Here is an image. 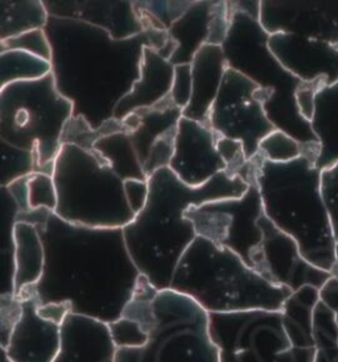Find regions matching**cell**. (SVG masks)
I'll return each instance as SVG.
<instances>
[{"mask_svg":"<svg viewBox=\"0 0 338 362\" xmlns=\"http://www.w3.org/2000/svg\"><path fill=\"white\" fill-rule=\"evenodd\" d=\"M49 16L83 21L107 30L117 40L146 32L134 7V0H42Z\"/></svg>","mask_w":338,"mask_h":362,"instance_id":"2e32d148","label":"cell"},{"mask_svg":"<svg viewBox=\"0 0 338 362\" xmlns=\"http://www.w3.org/2000/svg\"><path fill=\"white\" fill-rule=\"evenodd\" d=\"M217 132L208 124L181 118L175 141V155L169 164L180 181L199 188L213 180L226 165L221 159L216 143Z\"/></svg>","mask_w":338,"mask_h":362,"instance_id":"5bb4252c","label":"cell"},{"mask_svg":"<svg viewBox=\"0 0 338 362\" xmlns=\"http://www.w3.org/2000/svg\"><path fill=\"white\" fill-rule=\"evenodd\" d=\"M259 225L263 232V242L251 262L254 272L267 282L292 292L307 286L321 290L327 284L332 274L305 261L292 237L279 230L266 214L259 218Z\"/></svg>","mask_w":338,"mask_h":362,"instance_id":"4fadbf2b","label":"cell"},{"mask_svg":"<svg viewBox=\"0 0 338 362\" xmlns=\"http://www.w3.org/2000/svg\"><path fill=\"white\" fill-rule=\"evenodd\" d=\"M15 245V296L37 284L45 266V247L39 229L28 222H16L13 228Z\"/></svg>","mask_w":338,"mask_h":362,"instance_id":"603a6c76","label":"cell"},{"mask_svg":"<svg viewBox=\"0 0 338 362\" xmlns=\"http://www.w3.org/2000/svg\"><path fill=\"white\" fill-rule=\"evenodd\" d=\"M124 196L131 211L138 216L147 205L149 196V184L147 180L129 179L124 181Z\"/></svg>","mask_w":338,"mask_h":362,"instance_id":"b9f144b4","label":"cell"},{"mask_svg":"<svg viewBox=\"0 0 338 362\" xmlns=\"http://www.w3.org/2000/svg\"><path fill=\"white\" fill-rule=\"evenodd\" d=\"M267 44L279 64L301 82L328 78L333 85L332 71L338 78L337 71H338V45L289 33L271 35Z\"/></svg>","mask_w":338,"mask_h":362,"instance_id":"e0dca14e","label":"cell"},{"mask_svg":"<svg viewBox=\"0 0 338 362\" xmlns=\"http://www.w3.org/2000/svg\"><path fill=\"white\" fill-rule=\"evenodd\" d=\"M230 8V7H229ZM231 28L222 45L228 65L259 86V100L272 124L301 143L317 141L298 115L295 93L301 81L286 71L269 49V35L257 19L231 11Z\"/></svg>","mask_w":338,"mask_h":362,"instance_id":"9c48e42d","label":"cell"},{"mask_svg":"<svg viewBox=\"0 0 338 362\" xmlns=\"http://www.w3.org/2000/svg\"><path fill=\"white\" fill-rule=\"evenodd\" d=\"M117 352L109 324L69 313L62 322L60 352L53 362H115Z\"/></svg>","mask_w":338,"mask_h":362,"instance_id":"d6986e66","label":"cell"},{"mask_svg":"<svg viewBox=\"0 0 338 362\" xmlns=\"http://www.w3.org/2000/svg\"><path fill=\"white\" fill-rule=\"evenodd\" d=\"M192 91H193V78H192L190 64L175 66L173 83H172V90L169 95L172 103L181 110H185L192 100Z\"/></svg>","mask_w":338,"mask_h":362,"instance_id":"ab89813d","label":"cell"},{"mask_svg":"<svg viewBox=\"0 0 338 362\" xmlns=\"http://www.w3.org/2000/svg\"><path fill=\"white\" fill-rule=\"evenodd\" d=\"M93 151L106 161V164L122 180L136 179L148 181L129 134L117 132L109 135L95 143Z\"/></svg>","mask_w":338,"mask_h":362,"instance_id":"484cf974","label":"cell"},{"mask_svg":"<svg viewBox=\"0 0 338 362\" xmlns=\"http://www.w3.org/2000/svg\"><path fill=\"white\" fill-rule=\"evenodd\" d=\"M216 0H194L193 6L168 30V36L176 42L170 64H192L197 52L208 44L209 27Z\"/></svg>","mask_w":338,"mask_h":362,"instance_id":"7402d4cb","label":"cell"},{"mask_svg":"<svg viewBox=\"0 0 338 362\" xmlns=\"http://www.w3.org/2000/svg\"><path fill=\"white\" fill-rule=\"evenodd\" d=\"M0 362H12L10 358H8V356L6 354V352L1 351V349H0Z\"/></svg>","mask_w":338,"mask_h":362,"instance_id":"bcb514c9","label":"cell"},{"mask_svg":"<svg viewBox=\"0 0 338 362\" xmlns=\"http://www.w3.org/2000/svg\"><path fill=\"white\" fill-rule=\"evenodd\" d=\"M135 112H138L139 115V127L129 134V136L139 156L141 165H144L153 143L161 135L177 130L180 121L182 118V110L176 107L168 97L165 101L153 107Z\"/></svg>","mask_w":338,"mask_h":362,"instance_id":"cb8c5ba5","label":"cell"},{"mask_svg":"<svg viewBox=\"0 0 338 362\" xmlns=\"http://www.w3.org/2000/svg\"><path fill=\"white\" fill-rule=\"evenodd\" d=\"M320 290L293 292L283 311L209 313L219 362H315L313 312Z\"/></svg>","mask_w":338,"mask_h":362,"instance_id":"277c9868","label":"cell"},{"mask_svg":"<svg viewBox=\"0 0 338 362\" xmlns=\"http://www.w3.org/2000/svg\"><path fill=\"white\" fill-rule=\"evenodd\" d=\"M257 184L264 214L279 230L298 243L305 261L332 272L336 240L321 191V170L308 156L276 164L262 160Z\"/></svg>","mask_w":338,"mask_h":362,"instance_id":"5b68a950","label":"cell"},{"mask_svg":"<svg viewBox=\"0 0 338 362\" xmlns=\"http://www.w3.org/2000/svg\"><path fill=\"white\" fill-rule=\"evenodd\" d=\"M330 85L328 78H318L313 82H300L295 93V102L298 115L310 124L316 111V97L318 93Z\"/></svg>","mask_w":338,"mask_h":362,"instance_id":"f35d334b","label":"cell"},{"mask_svg":"<svg viewBox=\"0 0 338 362\" xmlns=\"http://www.w3.org/2000/svg\"><path fill=\"white\" fill-rule=\"evenodd\" d=\"M49 13L41 0H0V41L45 30Z\"/></svg>","mask_w":338,"mask_h":362,"instance_id":"d4e9b609","label":"cell"},{"mask_svg":"<svg viewBox=\"0 0 338 362\" xmlns=\"http://www.w3.org/2000/svg\"><path fill=\"white\" fill-rule=\"evenodd\" d=\"M332 276L334 278V279H337L338 281V242H336V262H334V264H333V269H332Z\"/></svg>","mask_w":338,"mask_h":362,"instance_id":"f6af8a7d","label":"cell"},{"mask_svg":"<svg viewBox=\"0 0 338 362\" xmlns=\"http://www.w3.org/2000/svg\"><path fill=\"white\" fill-rule=\"evenodd\" d=\"M122 316L139 324L147 342L140 348H120L115 362H219L209 313L184 293L158 290L140 275Z\"/></svg>","mask_w":338,"mask_h":362,"instance_id":"8992f818","label":"cell"},{"mask_svg":"<svg viewBox=\"0 0 338 362\" xmlns=\"http://www.w3.org/2000/svg\"><path fill=\"white\" fill-rule=\"evenodd\" d=\"M193 91L182 117L202 124L209 123L210 111L217 100L225 73L229 69L222 47L204 45L190 64Z\"/></svg>","mask_w":338,"mask_h":362,"instance_id":"44dd1931","label":"cell"},{"mask_svg":"<svg viewBox=\"0 0 338 362\" xmlns=\"http://www.w3.org/2000/svg\"><path fill=\"white\" fill-rule=\"evenodd\" d=\"M320 300L334 313L338 325V281L333 276L320 290Z\"/></svg>","mask_w":338,"mask_h":362,"instance_id":"7bdbcfd3","label":"cell"},{"mask_svg":"<svg viewBox=\"0 0 338 362\" xmlns=\"http://www.w3.org/2000/svg\"><path fill=\"white\" fill-rule=\"evenodd\" d=\"M23 302L21 322L4 351L12 362H53L60 352V322L39 313V303L30 292L18 296Z\"/></svg>","mask_w":338,"mask_h":362,"instance_id":"ac0fdd59","label":"cell"},{"mask_svg":"<svg viewBox=\"0 0 338 362\" xmlns=\"http://www.w3.org/2000/svg\"><path fill=\"white\" fill-rule=\"evenodd\" d=\"M239 199L193 205L185 211L197 237L235 252L249 267L263 242L259 218L264 214L257 179Z\"/></svg>","mask_w":338,"mask_h":362,"instance_id":"8fae6325","label":"cell"},{"mask_svg":"<svg viewBox=\"0 0 338 362\" xmlns=\"http://www.w3.org/2000/svg\"><path fill=\"white\" fill-rule=\"evenodd\" d=\"M259 153L264 160L271 163H291L303 156V143L289 135V132L275 129L260 141Z\"/></svg>","mask_w":338,"mask_h":362,"instance_id":"1f68e13d","label":"cell"},{"mask_svg":"<svg viewBox=\"0 0 338 362\" xmlns=\"http://www.w3.org/2000/svg\"><path fill=\"white\" fill-rule=\"evenodd\" d=\"M45 32L56 88L73 105V115L85 118L93 129L114 118L115 107L139 80L144 47H152L168 61L176 51V42L165 30H146L117 40L88 23L49 16Z\"/></svg>","mask_w":338,"mask_h":362,"instance_id":"7a4b0ae2","label":"cell"},{"mask_svg":"<svg viewBox=\"0 0 338 362\" xmlns=\"http://www.w3.org/2000/svg\"><path fill=\"white\" fill-rule=\"evenodd\" d=\"M23 302L15 295H0V349H6L15 327L21 322Z\"/></svg>","mask_w":338,"mask_h":362,"instance_id":"d590c367","label":"cell"},{"mask_svg":"<svg viewBox=\"0 0 338 362\" xmlns=\"http://www.w3.org/2000/svg\"><path fill=\"white\" fill-rule=\"evenodd\" d=\"M169 288L190 296L208 313L283 311L293 293L267 282L235 252L201 237L180 259Z\"/></svg>","mask_w":338,"mask_h":362,"instance_id":"52a82bcc","label":"cell"},{"mask_svg":"<svg viewBox=\"0 0 338 362\" xmlns=\"http://www.w3.org/2000/svg\"><path fill=\"white\" fill-rule=\"evenodd\" d=\"M37 229L45 247L44 272L23 292H30L40 305L68 304L74 315L105 324L120 320L141 275L123 229L74 225L54 213Z\"/></svg>","mask_w":338,"mask_h":362,"instance_id":"6da1fadb","label":"cell"},{"mask_svg":"<svg viewBox=\"0 0 338 362\" xmlns=\"http://www.w3.org/2000/svg\"><path fill=\"white\" fill-rule=\"evenodd\" d=\"M177 130L170 131L164 135H161L158 141L153 143V146L149 150L148 158L143 165L144 173L152 176L153 173L169 168V164L175 155V141H176Z\"/></svg>","mask_w":338,"mask_h":362,"instance_id":"e575fe53","label":"cell"},{"mask_svg":"<svg viewBox=\"0 0 338 362\" xmlns=\"http://www.w3.org/2000/svg\"><path fill=\"white\" fill-rule=\"evenodd\" d=\"M315 362H338V325L334 313L324 303H317L313 312Z\"/></svg>","mask_w":338,"mask_h":362,"instance_id":"f546056e","label":"cell"},{"mask_svg":"<svg viewBox=\"0 0 338 362\" xmlns=\"http://www.w3.org/2000/svg\"><path fill=\"white\" fill-rule=\"evenodd\" d=\"M73 112V105L59 93L52 74L11 83L0 89V141L32 152L37 171L53 175Z\"/></svg>","mask_w":338,"mask_h":362,"instance_id":"30bf717a","label":"cell"},{"mask_svg":"<svg viewBox=\"0 0 338 362\" xmlns=\"http://www.w3.org/2000/svg\"><path fill=\"white\" fill-rule=\"evenodd\" d=\"M230 28H231V12H230L229 3L226 0L223 1L216 0L214 8H213V16L210 21L208 44L222 47L229 36Z\"/></svg>","mask_w":338,"mask_h":362,"instance_id":"60d3db41","label":"cell"},{"mask_svg":"<svg viewBox=\"0 0 338 362\" xmlns=\"http://www.w3.org/2000/svg\"><path fill=\"white\" fill-rule=\"evenodd\" d=\"M0 143H1V155H3L1 179H0L1 188L8 187L13 181L19 180L30 173L39 172L36 158L32 152L24 151L18 147L10 146L6 141H0Z\"/></svg>","mask_w":338,"mask_h":362,"instance_id":"d6a6232c","label":"cell"},{"mask_svg":"<svg viewBox=\"0 0 338 362\" xmlns=\"http://www.w3.org/2000/svg\"><path fill=\"white\" fill-rule=\"evenodd\" d=\"M1 88L11 83L41 80L52 74V62L23 51L0 52ZM0 88V89H1Z\"/></svg>","mask_w":338,"mask_h":362,"instance_id":"83f0119b","label":"cell"},{"mask_svg":"<svg viewBox=\"0 0 338 362\" xmlns=\"http://www.w3.org/2000/svg\"><path fill=\"white\" fill-rule=\"evenodd\" d=\"M321 191L332 222L334 240L338 242V161L321 170Z\"/></svg>","mask_w":338,"mask_h":362,"instance_id":"74e56055","label":"cell"},{"mask_svg":"<svg viewBox=\"0 0 338 362\" xmlns=\"http://www.w3.org/2000/svg\"><path fill=\"white\" fill-rule=\"evenodd\" d=\"M54 214L64 221L98 229H123L135 220L124 196V181L100 156L62 144L54 160Z\"/></svg>","mask_w":338,"mask_h":362,"instance_id":"ba28073f","label":"cell"},{"mask_svg":"<svg viewBox=\"0 0 338 362\" xmlns=\"http://www.w3.org/2000/svg\"><path fill=\"white\" fill-rule=\"evenodd\" d=\"M194 0H134V7L146 30H165L190 10Z\"/></svg>","mask_w":338,"mask_h":362,"instance_id":"f1b7e54d","label":"cell"},{"mask_svg":"<svg viewBox=\"0 0 338 362\" xmlns=\"http://www.w3.org/2000/svg\"><path fill=\"white\" fill-rule=\"evenodd\" d=\"M327 1L262 0L259 23L271 35L289 33L338 45V32L328 25Z\"/></svg>","mask_w":338,"mask_h":362,"instance_id":"9a60e30c","label":"cell"},{"mask_svg":"<svg viewBox=\"0 0 338 362\" xmlns=\"http://www.w3.org/2000/svg\"><path fill=\"white\" fill-rule=\"evenodd\" d=\"M259 86L229 68L210 111L209 126L221 136L242 141L247 159L259 153V144L276 127L258 97Z\"/></svg>","mask_w":338,"mask_h":362,"instance_id":"7c38bea8","label":"cell"},{"mask_svg":"<svg viewBox=\"0 0 338 362\" xmlns=\"http://www.w3.org/2000/svg\"><path fill=\"white\" fill-rule=\"evenodd\" d=\"M216 147H217L221 159L226 165L225 173L230 177L239 176V173L242 172L249 161L242 141L218 135Z\"/></svg>","mask_w":338,"mask_h":362,"instance_id":"8d00e7d4","label":"cell"},{"mask_svg":"<svg viewBox=\"0 0 338 362\" xmlns=\"http://www.w3.org/2000/svg\"><path fill=\"white\" fill-rule=\"evenodd\" d=\"M175 65L161 57L152 47H144L140 64L139 80L132 90L118 103L114 118L123 121L135 111L144 110L165 101L170 95Z\"/></svg>","mask_w":338,"mask_h":362,"instance_id":"ffe728a7","label":"cell"},{"mask_svg":"<svg viewBox=\"0 0 338 362\" xmlns=\"http://www.w3.org/2000/svg\"><path fill=\"white\" fill-rule=\"evenodd\" d=\"M228 3H229L230 10L246 13L250 18L259 21L262 0H234Z\"/></svg>","mask_w":338,"mask_h":362,"instance_id":"ee69618b","label":"cell"},{"mask_svg":"<svg viewBox=\"0 0 338 362\" xmlns=\"http://www.w3.org/2000/svg\"><path fill=\"white\" fill-rule=\"evenodd\" d=\"M13 202H16L19 211L28 213L39 209L56 211L57 206V189L53 175L35 172L13 181L6 187Z\"/></svg>","mask_w":338,"mask_h":362,"instance_id":"4316f807","label":"cell"},{"mask_svg":"<svg viewBox=\"0 0 338 362\" xmlns=\"http://www.w3.org/2000/svg\"><path fill=\"white\" fill-rule=\"evenodd\" d=\"M23 51L30 53L42 60H52V45L45 30H35L13 37L0 41V52Z\"/></svg>","mask_w":338,"mask_h":362,"instance_id":"836d02e7","label":"cell"},{"mask_svg":"<svg viewBox=\"0 0 338 362\" xmlns=\"http://www.w3.org/2000/svg\"><path fill=\"white\" fill-rule=\"evenodd\" d=\"M117 132H126V129L123 122L118 121L115 118L106 122L103 126H100V129H93L89 122L85 118L73 115L65 126L61 143L73 144L86 151H93L95 143Z\"/></svg>","mask_w":338,"mask_h":362,"instance_id":"4dcf8cb0","label":"cell"},{"mask_svg":"<svg viewBox=\"0 0 338 362\" xmlns=\"http://www.w3.org/2000/svg\"><path fill=\"white\" fill-rule=\"evenodd\" d=\"M148 184L146 208L123 228V234L140 274L158 290H167L180 259L197 238L185 211L193 205L239 199L250 185L239 176L230 177L221 172L208 184L192 188L169 168L149 176Z\"/></svg>","mask_w":338,"mask_h":362,"instance_id":"3957f363","label":"cell"}]
</instances>
